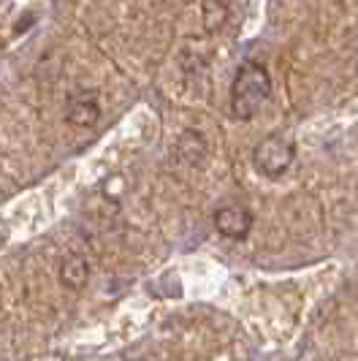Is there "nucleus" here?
I'll return each mask as SVG.
<instances>
[{
	"mask_svg": "<svg viewBox=\"0 0 358 361\" xmlns=\"http://www.w3.org/2000/svg\"><path fill=\"white\" fill-rule=\"evenodd\" d=\"M271 95V76L258 60H245L233 76L231 111L236 120H252Z\"/></svg>",
	"mask_w": 358,
	"mask_h": 361,
	"instance_id": "obj_1",
	"label": "nucleus"
},
{
	"mask_svg": "<svg viewBox=\"0 0 358 361\" xmlns=\"http://www.w3.org/2000/svg\"><path fill=\"white\" fill-rule=\"evenodd\" d=\"M296 161V147L293 142H288L285 136L280 133H271L266 139H261L258 147H255V155H252V163L255 169L266 177V180H280L288 169Z\"/></svg>",
	"mask_w": 358,
	"mask_h": 361,
	"instance_id": "obj_2",
	"label": "nucleus"
},
{
	"mask_svg": "<svg viewBox=\"0 0 358 361\" xmlns=\"http://www.w3.org/2000/svg\"><path fill=\"white\" fill-rule=\"evenodd\" d=\"M252 223H255V217L242 204H228V207H220L215 212V228L226 239H236V242L247 239V234L252 231Z\"/></svg>",
	"mask_w": 358,
	"mask_h": 361,
	"instance_id": "obj_3",
	"label": "nucleus"
},
{
	"mask_svg": "<svg viewBox=\"0 0 358 361\" xmlns=\"http://www.w3.org/2000/svg\"><path fill=\"white\" fill-rule=\"evenodd\" d=\"M66 120L76 128H92L101 120V104L95 90H73L66 104Z\"/></svg>",
	"mask_w": 358,
	"mask_h": 361,
	"instance_id": "obj_4",
	"label": "nucleus"
},
{
	"mask_svg": "<svg viewBox=\"0 0 358 361\" xmlns=\"http://www.w3.org/2000/svg\"><path fill=\"white\" fill-rule=\"evenodd\" d=\"M60 280H63V286L71 290H82L85 286L90 283V264L85 261V255L79 253H71L66 261H63V267H60Z\"/></svg>",
	"mask_w": 358,
	"mask_h": 361,
	"instance_id": "obj_5",
	"label": "nucleus"
}]
</instances>
